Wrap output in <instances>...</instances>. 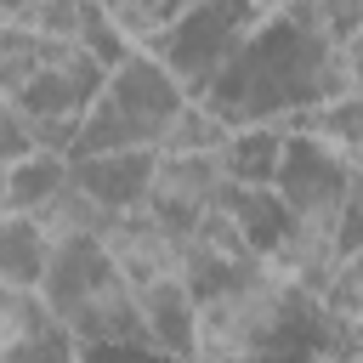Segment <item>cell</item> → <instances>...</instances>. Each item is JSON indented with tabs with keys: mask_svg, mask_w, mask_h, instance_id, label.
<instances>
[{
	"mask_svg": "<svg viewBox=\"0 0 363 363\" xmlns=\"http://www.w3.org/2000/svg\"><path fill=\"white\" fill-rule=\"evenodd\" d=\"M318 318L323 301L289 289L261 255H250L193 289V363H261L289 340V329Z\"/></svg>",
	"mask_w": 363,
	"mask_h": 363,
	"instance_id": "1",
	"label": "cell"
},
{
	"mask_svg": "<svg viewBox=\"0 0 363 363\" xmlns=\"http://www.w3.org/2000/svg\"><path fill=\"white\" fill-rule=\"evenodd\" d=\"M40 295H45L51 323L74 346H147L136 289L102 255V244L51 250V267L40 278Z\"/></svg>",
	"mask_w": 363,
	"mask_h": 363,
	"instance_id": "2",
	"label": "cell"
},
{
	"mask_svg": "<svg viewBox=\"0 0 363 363\" xmlns=\"http://www.w3.org/2000/svg\"><path fill=\"white\" fill-rule=\"evenodd\" d=\"M182 102H193V96L170 79V68L159 57H147V51H130L102 74V91L91 96L68 159L130 153V147H153L159 153V136H164V125L176 119Z\"/></svg>",
	"mask_w": 363,
	"mask_h": 363,
	"instance_id": "3",
	"label": "cell"
},
{
	"mask_svg": "<svg viewBox=\"0 0 363 363\" xmlns=\"http://www.w3.org/2000/svg\"><path fill=\"white\" fill-rule=\"evenodd\" d=\"M255 28H261V17H255L244 0H193V6H182L142 51L159 57L187 96H204V91L227 74V62L250 45Z\"/></svg>",
	"mask_w": 363,
	"mask_h": 363,
	"instance_id": "4",
	"label": "cell"
},
{
	"mask_svg": "<svg viewBox=\"0 0 363 363\" xmlns=\"http://www.w3.org/2000/svg\"><path fill=\"white\" fill-rule=\"evenodd\" d=\"M102 255L125 272L130 289H147V284H187L193 289V267H187V227L153 216L147 204L136 210H119L108 227H102Z\"/></svg>",
	"mask_w": 363,
	"mask_h": 363,
	"instance_id": "5",
	"label": "cell"
},
{
	"mask_svg": "<svg viewBox=\"0 0 363 363\" xmlns=\"http://www.w3.org/2000/svg\"><path fill=\"white\" fill-rule=\"evenodd\" d=\"M233 170L221 153H159L153 159V176H147V210L176 221V227H193L216 210H227L233 199Z\"/></svg>",
	"mask_w": 363,
	"mask_h": 363,
	"instance_id": "6",
	"label": "cell"
},
{
	"mask_svg": "<svg viewBox=\"0 0 363 363\" xmlns=\"http://www.w3.org/2000/svg\"><path fill=\"white\" fill-rule=\"evenodd\" d=\"M153 147H130V153H85L68 159V176L102 204V210H136L147 199V176H153Z\"/></svg>",
	"mask_w": 363,
	"mask_h": 363,
	"instance_id": "7",
	"label": "cell"
},
{
	"mask_svg": "<svg viewBox=\"0 0 363 363\" xmlns=\"http://www.w3.org/2000/svg\"><path fill=\"white\" fill-rule=\"evenodd\" d=\"M28 221L40 227V238L51 244V250H68V244H96L102 238V227L113 221V210H102L74 176L40 204V210H28Z\"/></svg>",
	"mask_w": 363,
	"mask_h": 363,
	"instance_id": "8",
	"label": "cell"
},
{
	"mask_svg": "<svg viewBox=\"0 0 363 363\" xmlns=\"http://www.w3.org/2000/svg\"><path fill=\"white\" fill-rule=\"evenodd\" d=\"M45 267H51V244L40 238V227H34L28 216L6 210V216H0V284H11V289H40Z\"/></svg>",
	"mask_w": 363,
	"mask_h": 363,
	"instance_id": "9",
	"label": "cell"
},
{
	"mask_svg": "<svg viewBox=\"0 0 363 363\" xmlns=\"http://www.w3.org/2000/svg\"><path fill=\"white\" fill-rule=\"evenodd\" d=\"M62 182H68V153L28 147L23 159H11V164H6V210L28 216V210H40Z\"/></svg>",
	"mask_w": 363,
	"mask_h": 363,
	"instance_id": "10",
	"label": "cell"
},
{
	"mask_svg": "<svg viewBox=\"0 0 363 363\" xmlns=\"http://www.w3.org/2000/svg\"><path fill=\"white\" fill-rule=\"evenodd\" d=\"M227 136H233V125L210 108V102H182L176 108V119L164 125V136H159V153H221L227 147Z\"/></svg>",
	"mask_w": 363,
	"mask_h": 363,
	"instance_id": "11",
	"label": "cell"
},
{
	"mask_svg": "<svg viewBox=\"0 0 363 363\" xmlns=\"http://www.w3.org/2000/svg\"><path fill=\"white\" fill-rule=\"evenodd\" d=\"M45 329H57L51 312H45V295H40V289H11V284H0V346H17V340L45 335Z\"/></svg>",
	"mask_w": 363,
	"mask_h": 363,
	"instance_id": "12",
	"label": "cell"
},
{
	"mask_svg": "<svg viewBox=\"0 0 363 363\" xmlns=\"http://www.w3.org/2000/svg\"><path fill=\"white\" fill-rule=\"evenodd\" d=\"M323 312H335V318H363V238L340 255V267H335V278H329V289H323Z\"/></svg>",
	"mask_w": 363,
	"mask_h": 363,
	"instance_id": "13",
	"label": "cell"
},
{
	"mask_svg": "<svg viewBox=\"0 0 363 363\" xmlns=\"http://www.w3.org/2000/svg\"><path fill=\"white\" fill-rule=\"evenodd\" d=\"M74 340L62 329H45V335H28L17 346H0V363H74Z\"/></svg>",
	"mask_w": 363,
	"mask_h": 363,
	"instance_id": "14",
	"label": "cell"
},
{
	"mask_svg": "<svg viewBox=\"0 0 363 363\" xmlns=\"http://www.w3.org/2000/svg\"><path fill=\"white\" fill-rule=\"evenodd\" d=\"M34 147V130H28V119H23V108L0 91V159L11 164V159H23Z\"/></svg>",
	"mask_w": 363,
	"mask_h": 363,
	"instance_id": "15",
	"label": "cell"
},
{
	"mask_svg": "<svg viewBox=\"0 0 363 363\" xmlns=\"http://www.w3.org/2000/svg\"><path fill=\"white\" fill-rule=\"evenodd\" d=\"M244 6H250L255 17H278V11H289L295 0H244Z\"/></svg>",
	"mask_w": 363,
	"mask_h": 363,
	"instance_id": "16",
	"label": "cell"
},
{
	"mask_svg": "<svg viewBox=\"0 0 363 363\" xmlns=\"http://www.w3.org/2000/svg\"><path fill=\"white\" fill-rule=\"evenodd\" d=\"M0 216H6V159H0Z\"/></svg>",
	"mask_w": 363,
	"mask_h": 363,
	"instance_id": "17",
	"label": "cell"
},
{
	"mask_svg": "<svg viewBox=\"0 0 363 363\" xmlns=\"http://www.w3.org/2000/svg\"><path fill=\"white\" fill-rule=\"evenodd\" d=\"M17 6H23V0H0V17H11V11H17Z\"/></svg>",
	"mask_w": 363,
	"mask_h": 363,
	"instance_id": "18",
	"label": "cell"
},
{
	"mask_svg": "<svg viewBox=\"0 0 363 363\" xmlns=\"http://www.w3.org/2000/svg\"><path fill=\"white\" fill-rule=\"evenodd\" d=\"M329 363H363V357H329Z\"/></svg>",
	"mask_w": 363,
	"mask_h": 363,
	"instance_id": "19",
	"label": "cell"
}]
</instances>
